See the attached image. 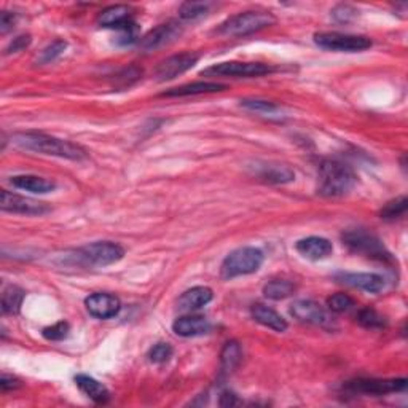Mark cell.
<instances>
[{
  "label": "cell",
  "mask_w": 408,
  "mask_h": 408,
  "mask_svg": "<svg viewBox=\"0 0 408 408\" xmlns=\"http://www.w3.org/2000/svg\"><path fill=\"white\" fill-rule=\"evenodd\" d=\"M274 23H276V18L268 11H244L226 19L220 26L219 32L230 37H244L270 28Z\"/></svg>",
  "instance_id": "3957f363"
},
{
  "label": "cell",
  "mask_w": 408,
  "mask_h": 408,
  "mask_svg": "<svg viewBox=\"0 0 408 408\" xmlns=\"http://www.w3.org/2000/svg\"><path fill=\"white\" fill-rule=\"evenodd\" d=\"M26 293L18 286H9L2 293V311L5 314H18L21 310Z\"/></svg>",
  "instance_id": "d4e9b609"
},
{
  "label": "cell",
  "mask_w": 408,
  "mask_h": 408,
  "mask_svg": "<svg viewBox=\"0 0 408 408\" xmlns=\"http://www.w3.org/2000/svg\"><path fill=\"white\" fill-rule=\"evenodd\" d=\"M345 389L351 394H365V396H385V394L400 392L407 389L405 378L392 380H375V378H359L347 381Z\"/></svg>",
  "instance_id": "ba28073f"
},
{
  "label": "cell",
  "mask_w": 408,
  "mask_h": 408,
  "mask_svg": "<svg viewBox=\"0 0 408 408\" xmlns=\"http://www.w3.org/2000/svg\"><path fill=\"white\" fill-rule=\"evenodd\" d=\"M343 243L350 247L352 252L360 253V256L367 258L378 260V262H392L391 252L386 249L383 241L367 230L357 229L346 231L343 235Z\"/></svg>",
  "instance_id": "8992f818"
},
{
  "label": "cell",
  "mask_w": 408,
  "mask_h": 408,
  "mask_svg": "<svg viewBox=\"0 0 408 408\" xmlns=\"http://www.w3.org/2000/svg\"><path fill=\"white\" fill-rule=\"evenodd\" d=\"M0 207L5 212L11 214H24V216H42L50 211L48 204L28 197L16 195L9 190H2L0 193Z\"/></svg>",
  "instance_id": "30bf717a"
},
{
  "label": "cell",
  "mask_w": 408,
  "mask_h": 408,
  "mask_svg": "<svg viewBox=\"0 0 408 408\" xmlns=\"http://www.w3.org/2000/svg\"><path fill=\"white\" fill-rule=\"evenodd\" d=\"M69 332H70V325L68 323H64V320H61V323L45 327L42 335L50 341H61L64 338H68Z\"/></svg>",
  "instance_id": "836d02e7"
},
{
  "label": "cell",
  "mask_w": 408,
  "mask_h": 408,
  "mask_svg": "<svg viewBox=\"0 0 408 408\" xmlns=\"http://www.w3.org/2000/svg\"><path fill=\"white\" fill-rule=\"evenodd\" d=\"M29 43H31V36H19L16 38H13V42L6 46V55L21 51L26 46H29Z\"/></svg>",
  "instance_id": "8d00e7d4"
},
{
  "label": "cell",
  "mask_w": 408,
  "mask_h": 408,
  "mask_svg": "<svg viewBox=\"0 0 408 408\" xmlns=\"http://www.w3.org/2000/svg\"><path fill=\"white\" fill-rule=\"evenodd\" d=\"M21 387V381H19L16 377H11V375H2V378H0V389L2 392L6 391H15Z\"/></svg>",
  "instance_id": "74e56055"
},
{
  "label": "cell",
  "mask_w": 408,
  "mask_h": 408,
  "mask_svg": "<svg viewBox=\"0 0 408 408\" xmlns=\"http://www.w3.org/2000/svg\"><path fill=\"white\" fill-rule=\"evenodd\" d=\"M314 42L324 50L346 53L364 51L372 46V40L369 37L341 34V32H319V34L314 36Z\"/></svg>",
  "instance_id": "52a82bcc"
},
{
  "label": "cell",
  "mask_w": 408,
  "mask_h": 408,
  "mask_svg": "<svg viewBox=\"0 0 408 408\" xmlns=\"http://www.w3.org/2000/svg\"><path fill=\"white\" fill-rule=\"evenodd\" d=\"M125 256V249L120 244L110 241H99L88 246H83L73 252L72 260L78 265L85 266H107L117 263Z\"/></svg>",
  "instance_id": "5b68a950"
},
{
  "label": "cell",
  "mask_w": 408,
  "mask_h": 408,
  "mask_svg": "<svg viewBox=\"0 0 408 408\" xmlns=\"http://www.w3.org/2000/svg\"><path fill=\"white\" fill-rule=\"evenodd\" d=\"M356 185V176L350 166L340 162H324L319 168L318 193L323 197H343Z\"/></svg>",
  "instance_id": "7a4b0ae2"
},
{
  "label": "cell",
  "mask_w": 408,
  "mask_h": 408,
  "mask_svg": "<svg viewBox=\"0 0 408 408\" xmlns=\"http://www.w3.org/2000/svg\"><path fill=\"white\" fill-rule=\"evenodd\" d=\"M11 142L23 150L72 159V162H82L88 158V152L82 145L43 135V132H18L11 137Z\"/></svg>",
  "instance_id": "6da1fadb"
},
{
  "label": "cell",
  "mask_w": 408,
  "mask_h": 408,
  "mask_svg": "<svg viewBox=\"0 0 408 408\" xmlns=\"http://www.w3.org/2000/svg\"><path fill=\"white\" fill-rule=\"evenodd\" d=\"M263 263V252L256 247H239L225 257L220 266V276L224 279H233L246 276L260 270Z\"/></svg>",
  "instance_id": "277c9868"
},
{
  "label": "cell",
  "mask_w": 408,
  "mask_h": 408,
  "mask_svg": "<svg viewBox=\"0 0 408 408\" xmlns=\"http://www.w3.org/2000/svg\"><path fill=\"white\" fill-rule=\"evenodd\" d=\"M291 314L300 323L320 325V327H330L332 325V316L327 313L319 303L313 302V300H297L291 308Z\"/></svg>",
  "instance_id": "8fae6325"
},
{
  "label": "cell",
  "mask_w": 408,
  "mask_h": 408,
  "mask_svg": "<svg viewBox=\"0 0 408 408\" xmlns=\"http://www.w3.org/2000/svg\"><path fill=\"white\" fill-rule=\"evenodd\" d=\"M335 278L341 284L370 293H378L385 289V279L375 273H338Z\"/></svg>",
  "instance_id": "5bb4252c"
},
{
  "label": "cell",
  "mask_w": 408,
  "mask_h": 408,
  "mask_svg": "<svg viewBox=\"0 0 408 408\" xmlns=\"http://www.w3.org/2000/svg\"><path fill=\"white\" fill-rule=\"evenodd\" d=\"M10 182L13 187H16V189L38 193V195H43V193H48L56 189V184L53 182V180L38 177V176H31V174L11 177Z\"/></svg>",
  "instance_id": "7402d4cb"
},
{
  "label": "cell",
  "mask_w": 408,
  "mask_h": 408,
  "mask_svg": "<svg viewBox=\"0 0 408 408\" xmlns=\"http://www.w3.org/2000/svg\"><path fill=\"white\" fill-rule=\"evenodd\" d=\"M293 291H295V286L291 281L276 279L263 287V295L270 300H284L291 297Z\"/></svg>",
  "instance_id": "484cf974"
},
{
  "label": "cell",
  "mask_w": 408,
  "mask_h": 408,
  "mask_svg": "<svg viewBox=\"0 0 408 408\" xmlns=\"http://www.w3.org/2000/svg\"><path fill=\"white\" fill-rule=\"evenodd\" d=\"M241 105L252 112L265 113V115H276L279 112V107L276 104L268 101H258V99H244V101H241Z\"/></svg>",
  "instance_id": "1f68e13d"
},
{
  "label": "cell",
  "mask_w": 408,
  "mask_h": 408,
  "mask_svg": "<svg viewBox=\"0 0 408 408\" xmlns=\"http://www.w3.org/2000/svg\"><path fill=\"white\" fill-rule=\"evenodd\" d=\"M85 306L93 318L110 319L115 318L122 310V302L110 293H93L85 300Z\"/></svg>",
  "instance_id": "4fadbf2b"
},
{
  "label": "cell",
  "mask_w": 408,
  "mask_h": 408,
  "mask_svg": "<svg viewBox=\"0 0 408 408\" xmlns=\"http://www.w3.org/2000/svg\"><path fill=\"white\" fill-rule=\"evenodd\" d=\"M75 383L80 387V391L86 394L91 400H95L96 404L109 402L110 392L107 391V387L103 383H99L98 380L88 377V375H77Z\"/></svg>",
  "instance_id": "603a6c76"
},
{
  "label": "cell",
  "mask_w": 408,
  "mask_h": 408,
  "mask_svg": "<svg viewBox=\"0 0 408 408\" xmlns=\"http://www.w3.org/2000/svg\"><path fill=\"white\" fill-rule=\"evenodd\" d=\"M177 36H180L179 24L169 21V23L159 24L155 29L147 32V34L140 38L139 45H140V48H144V50H155V48H159V46L171 43Z\"/></svg>",
  "instance_id": "9a60e30c"
},
{
  "label": "cell",
  "mask_w": 408,
  "mask_h": 408,
  "mask_svg": "<svg viewBox=\"0 0 408 408\" xmlns=\"http://www.w3.org/2000/svg\"><path fill=\"white\" fill-rule=\"evenodd\" d=\"M211 324L204 316H184L174 320L172 330L176 335L184 338L199 337L209 332Z\"/></svg>",
  "instance_id": "ac0fdd59"
},
{
  "label": "cell",
  "mask_w": 408,
  "mask_h": 408,
  "mask_svg": "<svg viewBox=\"0 0 408 408\" xmlns=\"http://www.w3.org/2000/svg\"><path fill=\"white\" fill-rule=\"evenodd\" d=\"M99 26L109 29H123L126 26H130L132 21V9L128 5H112L109 9L101 11V15L98 18Z\"/></svg>",
  "instance_id": "2e32d148"
},
{
  "label": "cell",
  "mask_w": 408,
  "mask_h": 408,
  "mask_svg": "<svg viewBox=\"0 0 408 408\" xmlns=\"http://www.w3.org/2000/svg\"><path fill=\"white\" fill-rule=\"evenodd\" d=\"M199 56L195 53H180V55H174L171 58H166L164 61L159 63L155 69V75L159 82H166V80H172L184 72L192 69L193 66L198 63Z\"/></svg>",
  "instance_id": "7c38bea8"
},
{
  "label": "cell",
  "mask_w": 408,
  "mask_h": 408,
  "mask_svg": "<svg viewBox=\"0 0 408 408\" xmlns=\"http://www.w3.org/2000/svg\"><path fill=\"white\" fill-rule=\"evenodd\" d=\"M357 323L365 329H383L386 327V319L372 308H364L359 311Z\"/></svg>",
  "instance_id": "f1b7e54d"
},
{
  "label": "cell",
  "mask_w": 408,
  "mask_h": 408,
  "mask_svg": "<svg viewBox=\"0 0 408 408\" xmlns=\"http://www.w3.org/2000/svg\"><path fill=\"white\" fill-rule=\"evenodd\" d=\"M225 90H226V85H222V83L195 82V83L177 86V88H171L169 91H164L162 96H164V98H184V96L206 95V93H217V91H225Z\"/></svg>",
  "instance_id": "d6986e66"
},
{
  "label": "cell",
  "mask_w": 408,
  "mask_h": 408,
  "mask_svg": "<svg viewBox=\"0 0 408 408\" xmlns=\"http://www.w3.org/2000/svg\"><path fill=\"white\" fill-rule=\"evenodd\" d=\"M68 48V43L64 40H55L51 45L46 46V48L42 51V55L38 58L40 64H46L55 61L56 58H59L64 53V50Z\"/></svg>",
  "instance_id": "d6a6232c"
},
{
  "label": "cell",
  "mask_w": 408,
  "mask_h": 408,
  "mask_svg": "<svg viewBox=\"0 0 408 408\" xmlns=\"http://www.w3.org/2000/svg\"><path fill=\"white\" fill-rule=\"evenodd\" d=\"M257 176L268 184H287L295 179V172L284 164H263L257 168Z\"/></svg>",
  "instance_id": "cb8c5ba5"
},
{
  "label": "cell",
  "mask_w": 408,
  "mask_h": 408,
  "mask_svg": "<svg viewBox=\"0 0 408 408\" xmlns=\"http://www.w3.org/2000/svg\"><path fill=\"white\" fill-rule=\"evenodd\" d=\"M273 69L268 64L263 63H239V61H230V63H220L212 66V68L206 69L204 75H222V77H262L270 73Z\"/></svg>",
  "instance_id": "9c48e42d"
},
{
  "label": "cell",
  "mask_w": 408,
  "mask_h": 408,
  "mask_svg": "<svg viewBox=\"0 0 408 408\" xmlns=\"http://www.w3.org/2000/svg\"><path fill=\"white\" fill-rule=\"evenodd\" d=\"M236 404H238V399H236L235 394L229 392V391L222 392V396H220V405H222V407H233V405H236Z\"/></svg>",
  "instance_id": "ab89813d"
},
{
  "label": "cell",
  "mask_w": 408,
  "mask_h": 408,
  "mask_svg": "<svg viewBox=\"0 0 408 408\" xmlns=\"http://www.w3.org/2000/svg\"><path fill=\"white\" fill-rule=\"evenodd\" d=\"M327 306H329L330 311L337 314L347 313L350 310H352L354 300L350 295H346V293H335V295H332L327 300Z\"/></svg>",
  "instance_id": "4dcf8cb0"
},
{
  "label": "cell",
  "mask_w": 408,
  "mask_h": 408,
  "mask_svg": "<svg viewBox=\"0 0 408 408\" xmlns=\"http://www.w3.org/2000/svg\"><path fill=\"white\" fill-rule=\"evenodd\" d=\"M251 314L258 324L268 327V329L274 332H286L287 327H289L287 325V320L281 316L279 313L265 305H253L251 308Z\"/></svg>",
  "instance_id": "44dd1931"
},
{
  "label": "cell",
  "mask_w": 408,
  "mask_h": 408,
  "mask_svg": "<svg viewBox=\"0 0 408 408\" xmlns=\"http://www.w3.org/2000/svg\"><path fill=\"white\" fill-rule=\"evenodd\" d=\"M212 297H214V293L209 287H203V286L193 287V289L187 291L182 293V295H180L179 308L182 311H195L209 303Z\"/></svg>",
  "instance_id": "ffe728a7"
},
{
  "label": "cell",
  "mask_w": 408,
  "mask_h": 408,
  "mask_svg": "<svg viewBox=\"0 0 408 408\" xmlns=\"http://www.w3.org/2000/svg\"><path fill=\"white\" fill-rule=\"evenodd\" d=\"M15 21H16V16L13 15V13L2 11V15H0V32H2V34H6V32L13 28Z\"/></svg>",
  "instance_id": "f35d334b"
},
{
  "label": "cell",
  "mask_w": 408,
  "mask_h": 408,
  "mask_svg": "<svg viewBox=\"0 0 408 408\" xmlns=\"http://www.w3.org/2000/svg\"><path fill=\"white\" fill-rule=\"evenodd\" d=\"M298 253L310 260H323L327 258L333 252V246L329 239L320 236H310L300 239L295 244Z\"/></svg>",
  "instance_id": "e0dca14e"
},
{
  "label": "cell",
  "mask_w": 408,
  "mask_h": 408,
  "mask_svg": "<svg viewBox=\"0 0 408 408\" xmlns=\"http://www.w3.org/2000/svg\"><path fill=\"white\" fill-rule=\"evenodd\" d=\"M172 357V347L168 343H158L150 350L149 360L152 364H164Z\"/></svg>",
  "instance_id": "e575fe53"
},
{
  "label": "cell",
  "mask_w": 408,
  "mask_h": 408,
  "mask_svg": "<svg viewBox=\"0 0 408 408\" xmlns=\"http://www.w3.org/2000/svg\"><path fill=\"white\" fill-rule=\"evenodd\" d=\"M241 357H243L241 346L236 343V341H229V343L224 346L222 356H220V360H222V370L225 373H230L235 370L241 362Z\"/></svg>",
  "instance_id": "4316f807"
},
{
  "label": "cell",
  "mask_w": 408,
  "mask_h": 408,
  "mask_svg": "<svg viewBox=\"0 0 408 408\" xmlns=\"http://www.w3.org/2000/svg\"><path fill=\"white\" fill-rule=\"evenodd\" d=\"M332 15H333V18L338 19L340 23H347V21H351L352 18H356L357 11L350 5H338L337 9L332 11Z\"/></svg>",
  "instance_id": "d590c367"
},
{
  "label": "cell",
  "mask_w": 408,
  "mask_h": 408,
  "mask_svg": "<svg viewBox=\"0 0 408 408\" xmlns=\"http://www.w3.org/2000/svg\"><path fill=\"white\" fill-rule=\"evenodd\" d=\"M211 4L207 2H185L179 9V16L185 19V21H193V19H198L202 16H206L209 13Z\"/></svg>",
  "instance_id": "83f0119b"
},
{
  "label": "cell",
  "mask_w": 408,
  "mask_h": 408,
  "mask_svg": "<svg viewBox=\"0 0 408 408\" xmlns=\"http://www.w3.org/2000/svg\"><path fill=\"white\" fill-rule=\"evenodd\" d=\"M407 206H408V199L405 197L396 198V199H392V202L387 203L383 209H381L380 216H381V219H386V220L397 219L400 216H404L405 211H407Z\"/></svg>",
  "instance_id": "f546056e"
}]
</instances>
